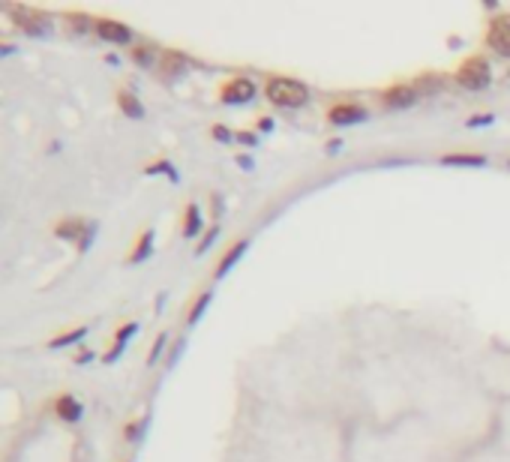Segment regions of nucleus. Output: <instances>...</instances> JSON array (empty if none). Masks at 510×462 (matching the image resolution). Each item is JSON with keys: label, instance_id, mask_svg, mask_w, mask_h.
<instances>
[{"label": "nucleus", "instance_id": "obj_21", "mask_svg": "<svg viewBox=\"0 0 510 462\" xmlns=\"http://www.w3.org/2000/svg\"><path fill=\"white\" fill-rule=\"evenodd\" d=\"M67 24H69V33H94V18L84 16V12H67Z\"/></svg>", "mask_w": 510, "mask_h": 462}, {"label": "nucleus", "instance_id": "obj_23", "mask_svg": "<svg viewBox=\"0 0 510 462\" xmlns=\"http://www.w3.org/2000/svg\"><path fill=\"white\" fill-rule=\"evenodd\" d=\"M144 429H147V420H142V417H138V420H130V423L123 427V441H130V444H132V441H142Z\"/></svg>", "mask_w": 510, "mask_h": 462}, {"label": "nucleus", "instance_id": "obj_22", "mask_svg": "<svg viewBox=\"0 0 510 462\" xmlns=\"http://www.w3.org/2000/svg\"><path fill=\"white\" fill-rule=\"evenodd\" d=\"M147 177H153V174H169L171 181H177V169H174V162H169V159H157V162H150V165H144L142 169Z\"/></svg>", "mask_w": 510, "mask_h": 462}, {"label": "nucleus", "instance_id": "obj_32", "mask_svg": "<svg viewBox=\"0 0 510 462\" xmlns=\"http://www.w3.org/2000/svg\"><path fill=\"white\" fill-rule=\"evenodd\" d=\"M237 165H244V169H252V159L246 157V153H237Z\"/></svg>", "mask_w": 510, "mask_h": 462}, {"label": "nucleus", "instance_id": "obj_18", "mask_svg": "<svg viewBox=\"0 0 510 462\" xmlns=\"http://www.w3.org/2000/svg\"><path fill=\"white\" fill-rule=\"evenodd\" d=\"M87 333H91V327L87 325H79V327H72V330H63V333H57V337H51L45 345L51 351H57V349H69V345H75V342H81Z\"/></svg>", "mask_w": 510, "mask_h": 462}, {"label": "nucleus", "instance_id": "obj_26", "mask_svg": "<svg viewBox=\"0 0 510 462\" xmlns=\"http://www.w3.org/2000/svg\"><path fill=\"white\" fill-rule=\"evenodd\" d=\"M138 327H142V325H138V322H126V325H120V327H118V333H114V337H111V339H120V342H130V339L135 337V333H138Z\"/></svg>", "mask_w": 510, "mask_h": 462}, {"label": "nucleus", "instance_id": "obj_25", "mask_svg": "<svg viewBox=\"0 0 510 462\" xmlns=\"http://www.w3.org/2000/svg\"><path fill=\"white\" fill-rule=\"evenodd\" d=\"M169 345V330H162L159 337H157V342H153V349H150V354H147V366H153L159 361V354H162V349Z\"/></svg>", "mask_w": 510, "mask_h": 462}, {"label": "nucleus", "instance_id": "obj_2", "mask_svg": "<svg viewBox=\"0 0 510 462\" xmlns=\"http://www.w3.org/2000/svg\"><path fill=\"white\" fill-rule=\"evenodd\" d=\"M456 87H463L468 94H480L492 84V63L487 55H468L453 72Z\"/></svg>", "mask_w": 510, "mask_h": 462}, {"label": "nucleus", "instance_id": "obj_15", "mask_svg": "<svg viewBox=\"0 0 510 462\" xmlns=\"http://www.w3.org/2000/svg\"><path fill=\"white\" fill-rule=\"evenodd\" d=\"M130 57L138 69H150V67H159V57H162V48L157 43H138L130 48Z\"/></svg>", "mask_w": 510, "mask_h": 462}, {"label": "nucleus", "instance_id": "obj_30", "mask_svg": "<svg viewBox=\"0 0 510 462\" xmlns=\"http://www.w3.org/2000/svg\"><path fill=\"white\" fill-rule=\"evenodd\" d=\"M234 138H237L244 147H255V145H259V135H255V133H237Z\"/></svg>", "mask_w": 510, "mask_h": 462}, {"label": "nucleus", "instance_id": "obj_20", "mask_svg": "<svg viewBox=\"0 0 510 462\" xmlns=\"http://www.w3.org/2000/svg\"><path fill=\"white\" fill-rule=\"evenodd\" d=\"M210 300H213V291H208V288H204V291H198V294H196V300L189 303V310H186L183 325H186V327L198 325V322H201V315H204V310H208V306H210Z\"/></svg>", "mask_w": 510, "mask_h": 462}, {"label": "nucleus", "instance_id": "obj_13", "mask_svg": "<svg viewBox=\"0 0 510 462\" xmlns=\"http://www.w3.org/2000/svg\"><path fill=\"white\" fill-rule=\"evenodd\" d=\"M153 240H157V228H153V225H147L144 231H138L132 249H130V255H126V264H142V261H147L150 255H153Z\"/></svg>", "mask_w": 510, "mask_h": 462}, {"label": "nucleus", "instance_id": "obj_8", "mask_svg": "<svg viewBox=\"0 0 510 462\" xmlns=\"http://www.w3.org/2000/svg\"><path fill=\"white\" fill-rule=\"evenodd\" d=\"M94 33L96 40L108 43V45H130L132 43V28L126 21L108 18V16H96L94 18Z\"/></svg>", "mask_w": 510, "mask_h": 462}, {"label": "nucleus", "instance_id": "obj_7", "mask_svg": "<svg viewBox=\"0 0 510 462\" xmlns=\"http://www.w3.org/2000/svg\"><path fill=\"white\" fill-rule=\"evenodd\" d=\"M417 102H420L417 87H414V84H408V81L390 84V87H385V91L378 94V106H381V108H387V111L412 108V106H417Z\"/></svg>", "mask_w": 510, "mask_h": 462}, {"label": "nucleus", "instance_id": "obj_3", "mask_svg": "<svg viewBox=\"0 0 510 462\" xmlns=\"http://www.w3.org/2000/svg\"><path fill=\"white\" fill-rule=\"evenodd\" d=\"M222 106H249V102L259 96V84H255L249 75H232V79H225L220 84V91H216Z\"/></svg>", "mask_w": 510, "mask_h": 462}, {"label": "nucleus", "instance_id": "obj_9", "mask_svg": "<svg viewBox=\"0 0 510 462\" xmlns=\"http://www.w3.org/2000/svg\"><path fill=\"white\" fill-rule=\"evenodd\" d=\"M246 249H249V237H237V240L228 243V249L220 255V261H216V267H213V279H222V276L232 274L234 264L246 255Z\"/></svg>", "mask_w": 510, "mask_h": 462}, {"label": "nucleus", "instance_id": "obj_11", "mask_svg": "<svg viewBox=\"0 0 510 462\" xmlns=\"http://www.w3.org/2000/svg\"><path fill=\"white\" fill-rule=\"evenodd\" d=\"M157 69H159L162 79H181V75L189 69L186 51H181V48H162V57H159Z\"/></svg>", "mask_w": 510, "mask_h": 462}, {"label": "nucleus", "instance_id": "obj_12", "mask_svg": "<svg viewBox=\"0 0 510 462\" xmlns=\"http://www.w3.org/2000/svg\"><path fill=\"white\" fill-rule=\"evenodd\" d=\"M51 412H55V417L63 420V423H79L81 415H84V405H81L79 396L60 393V396H55V400H51Z\"/></svg>", "mask_w": 510, "mask_h": 462}, {"label": "nucleus", "instance_id": "obj_5", "mask_svg": "<svg viewBox=\"0 0 510 462\" xmlns=\"http://www.w3.org/2000/svg\"><path fill=\"white\" fill-rule=\"evenodd\" d=\"M483 43L492 55H499L504 60H510V12H495L487 21V36Z\"/></svg>", "mask_w": 510, "mask_h": 462}, {"label": "nucleus", "instance_id": "obj_10", "mask_svg": "<svg viewBox=\"0 0 510 462\" xmlns=\"http://www.w3.org/2000/svg\"><path fill=\"white\" fill-rule=\"evenodd\" d=\"M87 228H91V220H84V216H60V220L51 225L55 237L67 240V243H81V237L87 235Z\"/></svg>", "mask_w": 510, "mask_h": 462}, {"label": "nucleus", "instance_id": "obj_19", "mask_svg": "<svg viewBox=\"0 0 510 462\" xmlns=\"http://www.w3.org/2000/svg\"><path fill=\"white\" fill-rule=\"evenodd\" d=\"M441 162H444V165H465V169H480V165H487L489 159L483 157V153L456 150V153H441Z\"/></svg>", "mask_w": 510, "mask_h": 462}, {"label": "nucleus", "instance_id": "obj_24", "mask_svg": "<svg viewBox=\"0 0 510 462\" xmlns=\"http://www.w3.org/2000/svg\"><path fill=\"white\" fill-rule=\"evenodd\" d=\"M216 237H220V222H213V225H208V231L201 235V240H198V247H196V255H204L208 252L213 243H216Z\"/></svg>", "mask_w": 510, "mask_h": 462}, {"label": "nucleus", "instance_id": "obj_33", "mask_svg": "<svg viewBox=\"0 0 510 462\" xmlns=\"http://www.w3.org/2000/svg\"><path fill=\"white\" fill-rule=\"evenodd\" d=\"M91 357H94V351H84V354H79V361H75V364H81V366H84L87 361H91Z\"/></svg>", "mask_w": 510, "mask_h": 462}, {"label": "nucleus", "instance_id": "obj_28", "mask_svg": "<svg viewBox=\"0 0 510 462\" xmlns=\"http://www.w3.org/2000/svg\"><path fill=\"white\" fill-rule=\"evenodd\" d=\"M495 120V114H471V118L465 120L468 130H477V126H489Z\"/></svg>", "mask_w": 510, "mask_h": 462}, {"label": "nucleus", "instance_id": "obj_14", "mask_svg": "<svg viewBox=\"0 0 510 462\" xmlns=\"http://www.w3.org/2000/svg\"><path fill=\"white\" fill-rule=\"evenodd\" d=\"M204 213H201V208L196 201H189L186 208H183V220H181V235L186 237V240H193V237H201L204 235Z\"/></svg>", "mask_w": 510, "mask_h": 462}, {"label": "nucleus", "instance_id": "obj_17", "mask_svg": "<svg viewBox=\"0 0 510 462\" xmlns=\"http://www.w3.org/2000/svg\"><path fill=\"white\" fill-rule=\"evenodd\" d=\"M412 84L417 87L420 96H429V94H438L441 87L448 84V75H444V72H420Z\"/></svg>", "mask_w": 510, "mask_h": 462}, {"label": "nucleus", "instance_id": "obj_31", "mask_svg": "<svg viewBox=\"0 0 510 462\" xmlns=\"http://www.w3.org/2000/svg\"><path fill=\"white\" fill-rule=\"evenodd\" d=\"M255 130H259V133H271L273 130V118H264V114H261V118L255 120Z\"/></svg>", "mask_w": 510, "mask_h": 462}, {"label": "nucleus", "instance_id": "obj_27", "mask_svg": "<svg viewBox=\"0 0 510 462\" xmlns=\"http://www.w3.org/2000/svg\"><path fill=\"white\" fill-rule=\"evenodd\" d=\"M210 135H213L216 141H222V145H232V141H234L232 130H225L222 123H213V126H210Z\"/></svg>", "mask_w": 510, "mask_h": 462}, {"label": "nucleus", "instance_id": "obj_6", "mask_svg": "<svg viewBox=\"0 0 510 462\" xmlns=\"http://www.w3.org/2000/svg\"><path fill=\"white\" fill-rule=\"evenodd\" d=\"M369 118V108L363 102H351V99H342V102H330L327 111H324V120L330 126H357Z\"/></svg>", "mask_w": 510, "mask_h": 462}, {"label": "nucleus", "instance_id": "obj_4", "mask_svg": "<svg viewBox=\"0 0 510 462\" xmlns=\"http://www.w3.org/2000/svg\"><path fill=\"white\" fill-rule=\"evenodd\" d=\"M6 16L21 33H28V36L51 33V16H45V12L33 9V6H6Z\"/></svg>", "mask_w": 510, "mask_h": 462}, {"label": "nucleus", "instance_id": "obj_1", "mask_svg": "<svg viewBox=\"0 0 510 462\" xmlns=\"http://www.w3.org/2000/svg\"><path fill=\"white\" fill-rule=\"evenodd\" d=\"M264 99L276 108H285V111H298L306 108L312 99L310 84L295 79V75H267L264 81Z\"/></svg>", "mask_w": 510, "mask_h": 462}, {"label": "nucleus", "instance_id": "obj_16", "mask_svg": "<svg viewBox=\"0 0 510 462\" xmlns=\"http://www.w3.org/2000/svg\"><path fill=\"white\" fill-rule=\"evenodd\" d=\"M118 108H120V114H126V118H132V120L144 118L142 99H138V96L130 91V87H120V91H118Z\"/></svg>", "mask_w": 510, "mask_h": 462}, {"label": "nucleus", "instance_id": "obj_29", "mask_svg": "<svg viewBox=\"0 0 510 462\" xmlns=\"http://www.w3.org/2000/svg\"><path fill=\"white\" fill-rule=\"evenodd\" d=\"M96 231H99V225L91 220V228H87V235H84V237H81V243H79V252H87V249H91V240L96 237Z\"/></svg>", "mask_w": 510, "mask_h": 462}]
</instances>
